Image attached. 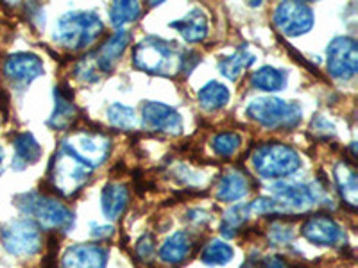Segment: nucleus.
Segmentation results:
<instances>
[{
	"label": "nucleus",
	"mask_w": 358,
	"mask_h": 268,
	"mask_svg": "<svg viewBox=\"0 0 358 268\" xmlns=\"http://www.w3.org/2000/svg\"><path fill=\"white\" fill-rule=\"evenodd\" d=\"M15 200L18 209L27 215L29 220H33L38 228L66 232L73 225V213L54 197L31 191V193H22Z\"/></svg>",
	"instance_id": "obj_1"
},
{
	"label": "nucleus",
	"mask_w": 358,
	"mask_h": 268,
	"mask_svg": "<svg viewBox=\"0 0 358 268\" xmlns=\"http://www.w3.org/2000/svg\"><path fill=\"white\" fill-rule=\"evenodd\" d=\"M104 31L101 18L92 11H73L63 15L56 24L54 40L70 50H83L99 40Z\"/></svg>",
	"instance_id": "obj_2"
},
{
	"label": "nucleus",
	"mask_w": 358,
	"mask_h": 268,
	"mask_svg": "<svg viewBox=\"0 0 358 268\" xmlns=\"http://www.w3.org/2000/svg\"><path fill=\"white\" fill-rule=\"evenodd\" d=\"M133 63L136 68L151 75H172L181 66V54L174 43L149 36L133 49Z\"/></svg>",
	"instance_id": "obj_3"
},
{
	"label": "nucleus",
	"mask_w": 358,
	"mask_h": 268,
	"mask_svg": "<svg viewBox=\"0 0 358 268\" xmlns=\"http://www.w3.org/2000/svg\"><path fill=\"white\" fill-rule=\"evenodd\" d=\"M248 114L267 129L290 131L299 126L303 110L299 104L274 97L255 98L248 106Z\"/></svg>",
	"instance_id": "obj_4"
},
{
	"label": "nucleus",
	"mask_w": 358,
	"mask_h": 268,
	"mask_svg": "<svg viewBox=\"0 0 358 268\" xmlns=\"http://www.w3.org/2000/svg\"><path fill=\"white\" fill-rule=\"evenodd\" d=\"M252 165L258 175L265 179H283L301 168V158L292 147L283 143H265L257 147Z\"/></svg>",
	"instance_id": "obj_5"
},
{
	"label": "nucleus",
	"mask_w": 358,
	"mask_h": 268,
	"mask_svg": "<svg viewBox=\"0 0 358 268\" xmlns=\"http://www.w3.org/2000/svg\"><path fill=\"white\" fill-rule=\"evenodd\" d=\"M62 151L92 170L106 161L111 151V140L104 133L78 131L63 142Z\"/></svg>",
	"instance_id": "obj_6"
},
{
	"label": "nucleus",
	"mask_w": 358,
	"mask_h": 268,
	"mask_svg": "<svg viewBox=\"0 0 358 268\" xmlns=\"http://www.w3.org/2000/svg\"><path fill=\"white\" fill-rule=\"evenodd\" d=\"M0 244L11 256L29 258L41 251V232L33 220L18 218L0 228Z\"/></svg>",
	"instance_id": "obj_7"
},
{
	"label": "nucleus",
	"mask_w": 358,
	"mask_h": 268,
	"mask_svg": "<svg viewBox=\"0 0 358 268\" xmlns=\"http://www.w3.org/2000/svg\"><path fill=\"white\" fill-rule=\"evenodd\" d=\"M90 179V168L70 158L63 151L54 156L49 167V181L56 193L62 195H76L78 191L83 190Z\"/></svg>",
	"instance_id": "obj_8"
},
{
	"label": "nucleus",
	"mask_w": 358,
	"mask_h": 268,
	"mask_svg": "<svg viewBox=\"0 0 358 268\" xmlns=\"http://www.w3.org/2000/svg\"><path fill=\"white\" fill-rule=\"evenodd\" d=\"M273 22L285 36H301L313 27V11L305 2H281L274 9Z\"/></svg>",
	"instance_id": "obj_9"
},
{
	"label": "nucleus",
	"mask_w": 358,
	"mask_h": 268,
	"mask_svg": "<svg viewBox=\"0 0 358 268\" xmlns=\"http://www.w3.org/2000/svg\"><path fill=\"white\" fill-rule=\"evenodd\" d=\"M358 70V49L353 38L338 36L328 45V72L331 77L348 81Z\"/></svg>",
	"instance_id": "obj_10"
},
{
	"label": "nucleus",
	"mask_w": 358,
	"mask_h": 268,
	"mask_svg": "<svg viewBox=\"0 0 358 268\" xmlns=\"http://www.w3.org/2000/svg\"><path fill=\"white\" fill-rule=\"evenodd\" d=\"M142 126L152 133L178 136L183 131V120L174 107L167 106L163 102L149 100L142 106Z\"/></svg>",
	"instance_id": "obj_11"
},
{
	"label": "nucleus",
	"mask_w": 358,
	"mask_h": 268,
	"mask_svg": "<svg viewBox=\"0 0 358 268\" xmlns=\"http://www.w3.org/2000/svg\"><path fill=\"white\" fill-rule=\"evenodd\" d=\"M301 234L319 247H335L344 240L341 225L330 215H313L303 223Z\"/></svg>",
	"instance_id": "obj_12"
},
{
	"label": "nucleus",
	"mask_w": 358,
	"mask_h": 268,
	"mask_svg": "<svg viewBox=\"0 0 358 268\" xmlns=\"http://www.w3.org/2000/svg\"><path fill=\"white\" fill-rule=\"evenodd\" d=\"M6 77L20 86H27L43 75V63L36 54L18 52L9 56L4 61Z\"/></svg>",
	"instance_id": "obj_13"
},
{
	"label": "nucleus",
	"mask_w": 358,
	"mask_h": 268,
	"mask_svg": "<svg viewBox=\"0 0 358 268\" xmlns=\"http://www.w3.org/2000/svg\"><path fill=\"white\" fill-rule=\"evenodd\" d=\"M108 251L95 244L72 245L62 258V268H106Z\"/></svg>",
	"instance_id": "obj_14"
},
{
	"label": "nucleus",
	"mask_w": 358,
	"mask_h": 268,
	"mask_svg": "<svg viewBox=\"0 0 358 268\" xmlns=\"http://www.w3.org/2000/svg\"><path fill=\"white\" fill-rule=\"evenodd\" d=\"M129 41L131 34L127 33V31H122V29L111 34V36L99 47L97 52L94 54L97 68L104 73H110L111 70H113L115 63H117L118 59L122 57V54L126 52Z\"/></svg>",
	"instance_id": "obj_15"
},
{
	"label": "nucleus",
	"mask_w": 358,
	"mask_h": 268,
	"mask_svg": "<svg viewBox=\"0 0 358 268\" xmlns=\"http://www.w3.org/2000/svg\"><path fill=\"white\" fill-rule=\"evenodd\" d=\"M72 91L66 84L56 86L54 89V98H56V106L54 113L49 120V126L56 131H66L78 118V107L72 100Z\"/></svg>",
	"instance_id": "obj_16"
},
{
	"label": "nucleus",
	"mask_w": 358,
	"mask_h": 268,
	"mask_svg": "<svg viewBox=\"0 0 358 268\" xmlns=\"http://www.w3.org/2000/svg\"><path fill=\"white\" fill-rule=\"evenodd\" d=\"M127 204H129V190L126 184L110 183L104 186L101 193V207L106 218H120L127 209Z\"/></svg>",
	"instance_id": "obj_17"
},
{
	"label": "nucleus",
	"mask_w": 358,
	"mask_h": 268,
	"mask_svg": "<svg viewBox=\"0 0 358 268\" xmlns=\"http://www.w3.org/2000/svg\"><path fill=\"white\" fill-rule=\"evenodd\" d=\"M249 191V179L244 172H226L217 183V199L220 202H236L244 199Z\"/></svg>",
	"instance_id": "obj_18"
},
{
	"label": "nucleus",
	"mask_w": 358,
	"mask_h": 268,
	"mask_svg": "<svg viewBox=\"0 0 358 268\" xmlns=\"http://www.w3.org/2000/svg\"><path fill=\"white\" fill-rule=\"evenodd\" d=\"M273 195L276 200H280L283 206L289 209L296 207V209H305L313 202V193L310 188L301 186V184H289V183H274L271 186Z\"/></svg>",
	"instance_id": "obj_19"
},
{
	"label": "nucleus",
	"mask_w": 358,
	"mask_h": 268,
	"mask_svg": "<svg viewBox=\"0 0 358 268\" xmlns=\"http://www.w3.org/2000/svg\"><path fill=\"white\" fill-rule=\"evenodd\" d=\"M174 27L188 43H199L208 36V18L201 9H192L181 20L172 22Z\"/></svg>",
	"instance_id": "obj_20"
},
{
	"label": "nucleus",
	"mask_w": 358,
	"mask_h": 268,
	"mask_svg": "<svg viewBox=\"0 0 358 268\" xmlns=\"http://www.w3.org/2000/svg\"><path fill=\"white\" fill-rule=\"evenodd\" d=\"M192 252V238L187 231H178L163 241L158 254L159 260L169 265L183 263Z\"/></svg>",
	"instance_id": "obj_21"
},
{
	"label": "nucleus",
	"mask_w": 358,
	"mask_h": 268,
	"mask_svg": "<svg viewBox=\"0 0 358 268\" xmlns=\"http://www.w3.org/2000/svg\"><path fill=\"white\" fill-rule=\"evenodd\" d=\"M15 158H13V168L15 170H24L29 165H34L38 163V159L41 158V147L36 142L31 133H22L18 134L15 142Z\"/></svg>",
	"instance_id": "obj_22"
},
{
	"label": "nucleus",
	"mask_w": 358,
	"mask_h": 268,
	"mask_svg": "<svg viewBox=\"0 0 358 268\" xmlns=\"http://www.w3.org/2000/svg\"><path fill=\"white\" fill-rule=\"evenodd\" d=\"M334 174H335V183H337L338 191H341L344 202L351 207L357 206L358 181H357V174H355V170L351 168L350 163L348 161L337 163Z\"/></svg>",
	"instance_id": "obj_23"
},
{
	"label": "nucleus",
	"mask_w": 358,
	"mask_h": 268,
	"mask_svg": "<svg viewBox=\"0 0 358 268\" xmlns=\"http://www.w3.org/2000/svg\"><path fill=\"white\" fill-rule=\"evenodd\" d=\"M255 63V56L248 50V47H241L236 49L231 56L222 57L219 61V70L224 77H228L229 81H236L242 73Z\"/></svg>",
	"instance_id": "obj_24"
},
{
	"label": "nucleus",
	"mask_w": 358,
	"mask_h": 268,
	"mask_svg": "<svg viewBox=\"0 0 358 268\" xmlns=\"http://www.w3.org/2000/svg\"><path fill=\"white\" fill-rule=\"evenodd\" d=\"M197 98H199V104L203 110L219 111L228 104L229 98H231V94H229V89L222 82L212 81L199 89Z\"/></svg>",
	"instance_id": "obj_25"
},
{
	"label": "nucleus",
	"mask_w": 358,
	"mask_h": 268,
	"mask_svg": "<svg viewBox=\"0 0 358 268\" xmlns=\"http://www.w3.org/2000/svg\"><path fill=\"white\" fill-rule=\"evenodd\" d=\"M287 77L281 70L273 68V66H262L260 70L251 75V86L262 91H280L285 86Z\"/></svg>",
	"instance_id": "obj_26"
},
{
	"label": "nucleus",
	"mask_w": 358,
	"mask_h": 268,
	"mask_svg": "<svg viewBox=\"0 0 358 268\" xmlns=\"http://www.w3.org/2000/svg\"><path fill=\"white\" fill-rule=\"evenodd\" d=\"M233 256H235V252H233L231 245L222 240H213L203 248L201 261L210 267H222V265H228Z\"/></svg>",
	"instance_id": "obj_27"
},
{
	"label": "nucleus",
	"mask_w": 358,
	"mask_h": 268,
	"mask_svg": "<svg viewBox=\"0 0 358 268\" xmlns=\"http://www.w3.org/2000/svg\"><path fill=\"white\" fill-rule=\"evenodd\" d=\"M140 13H142V4L122 0L110 6V20L115 27H122V25L138 20Z\"/></svg>",
	"instance_id": "obj_28"
},
{
	"label": "nucleus",
	"mask_w": 358,
	"mask_h": 268,
	"mask_svg": "<svg viewBox=\"0 0 358 268\" xmlns=\"http://www.w3.org/2000/svg\"><path fill=\"white\" fill-rule=\"evenodd\" d=\"M249 215H251V213H249L248 204H245V206L244 204H236V206H233L231 209H228V211L224 213L222 225H220V231H222V234L233 238L236 229L241 228V225H244Z\"/></svg>",
	"instance_id": "obj_29"
},
{
	"label": "nucleus",
	"mask_w": 358,
	"mask_h": 268,
	"mask_svg": "<svg viewBox=\"0 0 358 268\" xmlns=\"http://www.w3.org/2000/svg\"><path fill=\"white\" fill-rule=\"evenodd\" d=\"M241 134L233 133V131H226V133H219L213 136L212 149L220 158H229V156L235 154L236 149L241 147Z\"/></svg>",
	"instance_id": "obj_30"
},
{
	"label": "nucleus",
	"mask_w": 358,
	"mask_h": 268,
	"mask_svg": "<svg viewBox=\"0 0 358 268\" xmlns=\"http://www.w3.org/2000/svg\"><path fill=\"white\" fill-rule=\"evenodd\" d=\"M108 120L115 129L131 131L136 122V117H134V111L131 107L124 106V104H111L108 107Z\"/></svg>",
	"instance_id": "obj_31"
},
{
	"label": "nucleus",
	"mask_w": 358,
	"mask_h": 268,
	"mask_svg": "<svg viewBox=\"0 0 358 268\" xmlns=\"http://www.w3.org/2000/svg\"><path fill=\"white\" fill-rule=\"evenodd\" d=\"M268 238H271V241H273V244H276V245H287V244H290V241H292L294 232H292V229L289 228V225L276 222L273 228H271Z\"/></svg>",
	"instance_id": "obj_32"
},
{
	"label": "nucleus",
	"mask_w": 358,
	"mask_h": 268,
	"mask_svg": "<svg viewBox=\"0 0 358 268\" xmlns=\"http://www.w3.org/2000/svg\"><path fill=\"white\" fill-rule=\"evenodd\" d=\"M156 252V244H155V236L152 234H143L142 238L136 244V256L142 261H149Z\"/></svg>",
	"instance_id": "obj_33"
},
{
	"label": "nucleus",
	"mask_w": 358,
	"mask_h": 268,
	"mask_svg": "<svg viewBox=\"0 0 358 268\" xmlns=\"http://www.w3.org/2000/svg\"><path fill=\"white\" fill-rule=\"evenodd\" d=\"M312 129H315V133L324 136V140H328L330 136L335 134L334 124H330V120H326L324 117H317L312 120Z\"/></svg>",
	"instance_id": "obj_34"
},
{
	"label": "nucleus",
	"mask_w": 358,
	"mask_h": 268,
	"mask_svg": "<svg viewBox=\"0 0 358 268\" xmlns=\"http://www.w3.org/2000/svg\"><path fill=\"white\" fill-rule=\"evenodd\" d=\"M111 234H113V228H110V225H102V228L94 225V236H97V238H108Z\"/></svg>",
	"instance_id": "obj_35"
},
{
	"label": "nucleus",
	"mask_w": 358,
	"mask_h": 268,
	"mask_svg": "<svg viewBox=\"0 0 358 268\" xmlns=\"http://www.w3.org/2000/svg\"><path fill=\"white\" fill-rule=\"evenodd\" d=\"M2 159H4V151H2V147H0V163H2Z\"/></svg>",
	"instance_id": "obj_36"
}]
</instances>
